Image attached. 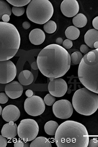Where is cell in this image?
Listing matches in <instances>:
<instances>
[{"mask_svg": "<svg viewBox=\"0 0 98 147\" xmlns=\"http://www.w3.org/2000/svg\"><path fill=\"white\" fill-rule=\"evenodd\" d=\"M29 39L33 45H39L45 41L46 35L42 30L39 28L32 30L29 34Z\"/></svg>", "mask_w": 98, "mask_h": 147, "instance_id": "obj_17", "label": "cell"}, {"mask_svg": "<svg viewBox=\"0 0 98 147\" xmlns=\"http://www.w3.org/2000/svg\"><path fill=\"white\" fill-rule=\"evenodd\" d=\"M39 132L37 122L32 119H25L20 121L18 127V134L20 139L26 142L35 139Z\"/></svg>", "mask_w": 98, "mask_h": 147, "instance_id": "obj_7", "label": "cell"}, {"mask_svg": "<svg viewBox=\"0 0 98 147\" xmlns=\"http://www.w3.org/2000/svg\"><path fill=\"white\" fill-rule=\"evenodd\" d=\"M65 35L67 38L70 40H75L78 38L80 35V31L76 27L70 26L66 30Z\"/></svg>", "mask_w": 98, "mask_h": 147, "instance_id": "obj_20", "label": "cell"}, {"mask_svg": "<svg viewBox=\"0 0 98 147\" xmlns=\"http://www.w3.org/2000/svg\"><path fill=\"white\" fill-rule=\"evenodd\" d=\"M3 22L7 23L10 20V16L8 15H5L3 16L2 18Z\"/></svg>", "mask_w": 98, "mask_h": 147, "instance_id": "obj_36", "label": "cell"}, {"mask_svg": "<svg viewBox=\"0 0 98 147\" xmlns=\"http://www.w3.org/2000/svg\"><path fill=\"white\" fill-rule=\"evenodd\" d=\"M55 140L58 147H87L89 135L87 128L81 123L67 121L58 127Z\"/></svg>", "mask_w": 98, "mask_h": 147, "instance_id": "obj_2", "label": "cell"}, {"mask_svg": "<svg viewBox=\"0 0 98 147\" xmlns=\"http://www.w3.org/2000/svg\"><path fill=\"white\" fill-rule=\"evenodd\" d=\"M30 24L29 23V22H27V21H25V22H24L23 24H22V27L25 30L28 29L30 27Z\"/></svg>", "mask_w": 98, "mask_h": 147, "instance_id": "obj_37", "label": "cell"}, {"mask_svg": "<svg viewBox=\"0 0 98 147\" xmlns=\"http://www.w3.org/2000/svg\"><path fill=\"white\" fill-rule=\"evenodd\" d=\"M84 42L90 48L98 49V30L92 29L87 31L84 35Z\"/></svg>", "mask_w": 98, "mask_h": 147, "instance_id": "obj_15", "label": "cell"}, {"mask_svg": "<svg viewBox=\"0 0 98 147\" xmlns=\"http://www.w3.org/2000/svg\"><path fill=\"white\" fill-rule=\"evenodd\" d=\"M20 112L18 107L15 105H9L3 109L2 117L6 122H15L20 117Z\"/></svg>", "mask_w": 98, "mask_h": 147, "instance_id": "obj_14", "label": "cell"}, {"mask_svg": "<svg viewBox=\"0 0 98 147\" xmlns=\"http://www.w3.org/2000/svg\"><path fill=\"white\" fill-rule=\"evenodd\" d=\"M5 92L6 95L10 98L16 99L22 95L23 92V86L20 82L12 81L6 85Z\"/></svg>", "mask_w": 98, "mask_h": 147, "instance_id": "obj_13", "label": "cell"}, {"mask_svg": "<svg viewBox=\"0 0 98 147\" xmlns=\"http://www.w3.org/2000/svg\"><path fill=\"white\" fill-rule=\"evenodd\" d=\"M73 42L70 39H66L64 41L62 45L65 49H70L73 47Z\"/></svg>", "mask_w": 98, "mask_h": 147, "instance_id": "obj_30", "label": "cell"}, {"mask_svg": "<svg viewBox=\"0 0 98 147\" xmlns=\"http://www.w3.org/2000/svg\"><path fill=\"white\" fill-rule=\"evenodd\" d=\"M0 61H8L17 53L20 36L17 28L9 23L0 22Z\"/></svg>", "mask_w": 98, "mask_h": 147, "instance_id": "obj_4", "label": "cell"}, {"mask_svg": "<svg viewBox=\"0 0 98 147\" xmlns=\"http://www.w3.org/2000/svg\"><path fill=\"white\" fill-rule=\"evenodd\" d=\"M61 9L66 17H75L79 11V4L76 0H64L61 3Z\"/></svg>", "mask_w": 98, "mask_h": 147, "instance_id": "obj_12", "label": "cell"}, {"mask_svg": "<svg viewBox=\"0 0 98 147\" xmlns=\"http://www.w3.org/2000/svg\"><path fill=\"white\" fill-rule=\"evenodd\" d=\"M56 98L55 96H53L51 94H47L44 98V102L46 105L48 106H51L53 105L55 102Z\"/></svg>", "mask_w": 98, "mask_h": 147, "instance_id": "obj_27", "label": "cell"}, {"mask_svg": "<svg viewBox=\"0 0 98 147\" xmlns=\"http://www.w3.org/2000/svg\"><path fill=\"white\" fill-rule=\"evenodd\" d=\"M2 135L0 136V147H6L7 146V140Z\"/></svg>", "mask_w": 98, "mask_h": 147, "instance_id": "obj_33", "label": "cell"}, {"mask_svg": "<svg viewBox=\"0 0 98 147\" xmlns=\"http://www.w3.org/2000/svg\"><path fill=\"white\" fill-rule=\"evenodd\" d=\"M9 100L8 96L6 93H0V103L5 104L7 103Z\"/></svg>", "mask_w": 98, "mask_h": 147, "instance_id": "obj_29", "label": "cell"}, {"mask_svg": "<svg viewBox=\"0 0 98 147\" xmlns=\"http://www.w3.org/2000/svg\"><path fill=\"white\" fill-rule=\"evenodd\" d=\"M3 109H2V107L0 106V115H2V112H3Z\"/></svg>", "mask_w": 98, "mask_h": 147, "instance_id": "obj_41", "label": "cell"}, {"mask_svg": "<svg viewBox=\"0 0 98 147\" xmlns=\"http://www.w3.org/2000/svg\"><path fill=\"white\" fill-rule=\"evenodd\" d=\"M59 126L57 122L55 121H50L46 122L44 129L46 134L49 136H53L55 135Z\"/></svg>", "mask_w": 98, "mask_h": 147, "instance_id": "obj_21", "label": "cell"}, {"mask_svg": "<svg viewBox=\"0 0 98 147\" xmlns=\"http://www.w3.org/2000/svg\"><path fill=\"white\" fill-rule=\"evenodd\" d=\"M80 51L84 54H87L89 51V48L87 45H82L80 46Z\"/></svg>", "mask_w": 98, "mask_h": 147, "instance_id": "obj_34", "label": "cell"}, {"mask_svg": "<svg viewBox=\"0 0 98 147\" xmlns=\"http://www.w3.org/2000/svg\"><path fill=\"white\" fill-rule=\"evenodd\" d=\"M56 23L53 20H49L44 25V30L45 32L49 34H52L56 31Z\"/></svg>", "mask_w": 98, "mask_h": 147, "instance_id": "obj_24", "label": "cell"}, {"mask_svg": "<svg viewBox=\"0 0 98 147\" xmlns=\"http://www.w3.org/2000/svg\"><path fill=\"white\" fill-rule=\"evenodd\" d=\"M48 90L50 94L55 97H61L65 95L68 90L66 82L61 78L50 79Z\"/></svg>", "mask_w": 98, "mask_h": 147, "instance_id": "obj_11", "label": "cell"}, {"mask_svg": "<svg viewBox=\"0 0 98 147\" xmlns=\"http://www.w3.org/2000/svg\"><path fill=\"white\" fill-rule=\"evenodd\" d=\"M52 108L55 116L61 119H66L70 117L74 111L73 105L69 101L66 99L55 102Z\"/></svg>", "mask_w": 98, "mask_h": 147, "instance_id": "obj_10", "label": "cell"}, {"mask_svg": "<svg viewBox=\"0 0 98 147\" xmlns=\"http://www.w3.org/2000/svg\"><path fill=\"white\" fill-rule=\"evenodd\" d=\"M54 9L48 0H32L26 9L28 19L37 24H45L52 17Z\"/></svg>", "mask_w": 98, "mask_h": 147, "instance_id": "obj_6", "label": "cell"}, {"mask_svg": "<svg viewBox=\"0 0 98 147\" xmlns=\"http://www.w3.org/2000/svg\"><path fill=\"white\" fill-rule=\"evenodd\" d=\"M88 147H98V140L95 138H93L89 140Z\"/></svg>", "mask_w": 98, "mask_h": 147, "instance_id": "obj_32", "label": "cell"}, {"mask_svg": "<svg viewBox=\"0 0 98 147\" xmlns=\"http://www.w3.org/2000/svg\"><path fill=\"white\" fill-rule=\"evenodd\" d=\"M11 9L9 4L5 1H0V19H2L5 15H8L9 16L11 14Z\"/></svg>", "mask_w": 98, "mask_h": 147, "instance_id": "obj_23", "label": "cell"}, {"mask_svg": "<svg viewBox=\"0 0 98 147\" xmlns=\"http://www.w3.org/2000/svg\"><path fill=\"white\" fill-rule=\"evenodd\" d=\"M40 71L49 79L64 76L69 70L71 56L66 49L57 44L45 47L39 53L36 59Z\"/></svg>", "mask_w": 98, "mask_h": 147, "instance_id": "obj_1", "label": "cell"}, {"mask_svg": "<svg viewBox=\"0 0 98 147\" xmlns=\"http://www.w3.org/2000/svg\"><path fill=\"white\" fill-rule=\"evenodd\" d=\"M83 58L82 54L79 51H75L71 55V61L72 65L80 64Z\"/></svg>", "mask_w": 98, "mask_h": 147, "instance_id": "obj_25", "label": "cell"}, {"mask_svg": "<svg viewBox=\"0 0 98 147\" xmlns=\"http://www.w3.org/2000/svg\"><path fill=\"white\" fill-rule=\"evenodd\" d=\"M78 74L85 88L98 94V49L89 51L83 57Z\"/></svg>", "mask_w": 98, "mask_h": 147, "instance_id": "obj_3", "label": "cell"}, {"mask_svg": "<svg viewBox=\"0 0 98 147\" xmlns=\"http://www.w3.org/2000/svg\"><path fill=\"white\" fill-rule=\"evenodd\" d=\"M30 147H51V143L48 138L44 137L35 138L30 144Z\"/></svg>", "mask_w": 98, "mask_h": 147, "instance_id": "obj_19", "label": "cell"}, {"mask_svg": "<svg viewBox=\"0 0 98 147\" xmlns=\"http://www.w3.org/2000/svg\"><path fill=\"white\" fill-rule=\"evenodd\" d=\"M73 107L80 114L89 116L98 108V95L86 88L77 90L72 98Z\"/></svg>", "mask_w": 98, "mask_h": 147, "instance_id": "obj_5", "label": "cell"}, {"mask_svg": "<svg viewBox=\"0 0 98 147\" xmlns=\"http://www.w3.org/2000/svg\"><path fill=\"white\" fill-rule=\"evenodd\" d=\"M45 103L40 96L34 95L28 97L24 103L25 111L29 115L33 117L38 116L43 113L45 110Z\"/></svg>", "mask_w": 98, "mask_h": 147, "instance_id": "obj_8", "label": "cell"}, {"mask_svg": "<svg viewBox=\"0 0 98 147\" xmlns=\"http://www.w3.org/2000/svg\"><path fill=\"white\" fill-rule=\"evenodd\" d=\"M92 24L94 28L98 30V16L93 19V20Z\"/></svg>", "mask_w": 98, "mask_h": 147, "instance_id": "obj_35", "label": "cell"}, {"mask_svg": "<svg viewBox=\"0 0 98 147\" xmlns=\"http://www.w3.org/2000/svg\"><path fill=\"white\" fill-rule=\"evenodd\" d=\"M63 39L61 37H59L56 40V43L57 45H61L63 43Z\"/></svg>", "mask_w": 98, "mask_h": 147, "instance_id": "obj_39", "label": "cell"}, {"mask_svg": "<svg viewBox=\"0 0 98 147\" xmlns=\"http://www.w3.org/2000/svg\"><path fill=\"white\" fill-rule=\"evenodd\" d=\"M12 12L15 16L19 17L22 16L24 13L25 8L23 7H18L13 6L12 8Z\"/></svg>", "mask_w": 98, "mask_h": 147, "instance_id": "obj_28", "label": "cell"}, {"mask_svg": "<svg viewBox=\"0 0 98 147\" xmlns=\"http://www.w3.org/2000/svg\"><path fill=\"white\" fill-rule=\"evenodd\" d=\"M18 80L22 85L28 86L32 83L34 80V77L30 71L24 70L19 74L18 76Z\"/></svg>", "mask_w": 98, "mask_h": 147, "instance_id": "obj_18", "label": "cell"}, {"mask_svg": "<svg viewBox=\"0 0 98 147\" xmlns=\"http://www.w3.org/2000/svg\"><path fill=\"white\" fill-rule=\"evenodd\" d=\"M26 95L28 97H30L33 96V92L30 90H28L25 93Z\"/></svg>", "mask_w": 98, "mask_h": 147, "instance_id": "obj_38", "label": "cell"}, {"mask_svg": "<svg viewBox=\"0 0 98 147\" xmlns=\"http://www.w3.org/2000/svg\"><path fill=\"white\" fill-rule=\"evenodd\" d=\"M26 142L23 141V140H17L15 142L14 144V146L15 147H26V145L25 144L26 143Z\"/></svg>", "mask_w": 98, "mask_h": 147, "instance_id": "obj_31", "label": "cell"}, {"mask_svg": "<svg viewBox=\"0 0 98 147\" xmlns=\"http://www.w3.org/2000/svg\"><path fill=\"white\" fill-rule=\"evenodd\" d=\"M0 83L6 84L15 79L17 73L16 65L12 61H8L0 62Z\"/></svg>", "mask_w": 98, "mask_h": 147, "instance_id": "obj_9", "label": "cell"}, {"mask_svg": "<svg viewBox=\"0 0 98 147\" xmlns=\"http://www.w3.org/2000/svg\"><path fill=\"white\" fill-rule=\"evenodd\" d=\"M13 121L3 125L1 130V135L8 139H13L18 134V126Z\"/></svg>", "mask_w": 98, "mask_h": 147, "instance_id": "obj_16", "label": "cell"}, {"mask_svg": "<svg viewBox=\"0 0 98 147\" xmlns=\"http://www.w3.org/2000/svg\"><path fill=\"white\" fill-rule=\"evenodd\" d=\"M7 1L15 7H22L30 3V0H7Z\"/></svg>", "mask_w": 98, "mask_h": 147, "instance_id": "obj_26", "label": "cell"}, {"mask_svg": "<svg viewBox=\"0 0 98 147\" xmlns=\"http://www.w3.org/2000/svg\"><path fill=\"white\" fill-rule=\"evenodd\" d=\"M31 67L33 69L36 70L38 69V66L37 62H34L33 63H32V65H31Z\"/></svg>", "mask_w": 98, "mask_h": 147, "instance_id": "obj_40", "label": "cell"}, {"mask_svg": "<svg viewBox=\"0 0 98 147\" xmlns=\"http://www.w3.org/2000/svg\"><path fill=\"white\" fill-rule=\"evenodd\" d=\"M88 20L83 14L80 13L75 16L73 19V23L76 27L82 28L87 25Z\"/></svg>", "mask_w": 98, "mask_h": 147, "instance_id": "obj_22", "label": "cell"}]
</instances>
